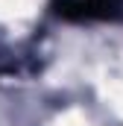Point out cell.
I'll list each match as a JSON object with an SVG mask.
<instances>
[{"instance_id":"cell-1","label":"cell","mask_w":123,"mask_h":126,"mask_svg":"<svg viewBox=\"0 0 123 126\" xmlns=\"http://www.w3.org/2000/svg\"><path fill=\"white\" fill-rule=\"evenodd\" d=\"M73 9H82L85 18H114L117 12H123V0H73Z\"/></svg>"}]
</instances>
